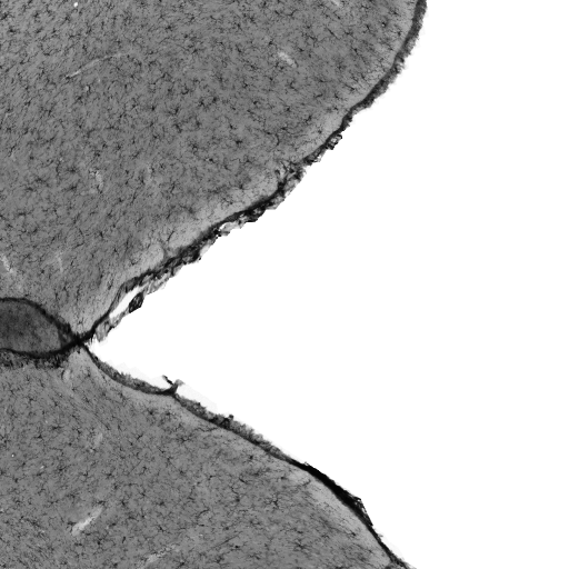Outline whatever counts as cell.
<instances>
[{"instance_id": "obj_1", "label": "cell", "mask_w": 569, "mask_h": 569, "mask_svg": "<svg viewBox=\"0 0 569 569\" xmlns=\"http://www.w3.org/2000/svg\"><path fill=\"white\" fill-rule=\"evenodd\" d=\"M56 319L36 303L14 298L1 299V346L14 352L47 353L67 342Z\"/></svg>"}]
</instances>
